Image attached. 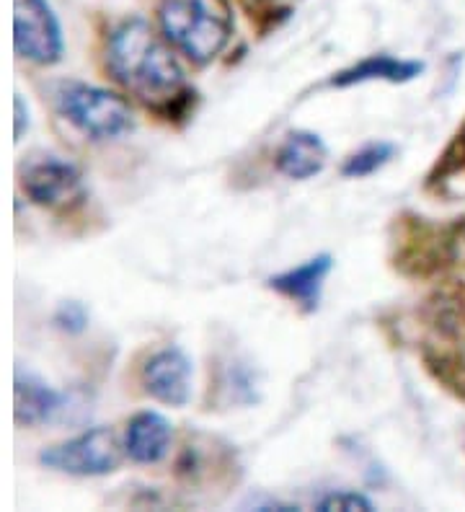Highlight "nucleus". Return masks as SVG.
I'll return each mask as SVG.
<instances>
[{
    "label": "nucleus",
    "mask_w": 465,
    "mask_h": 512,
    "mask_svg": "<svg viewBox=\"0 0 465 512\" xmlns=\"http://www.w3.org/2000/svg\"><path fill=\"white\" fill-rule=\"evenodd\" d=\"M106 68L114 81L158 112L171 114L176 104L192 94L171 42L155 34L153 26L143 19L122 21L109 34Z\"/></svg>",
    "instance_id": "1"
},
{
    "label": "nucleus",
    "mask_w": 465,
    "mask_h": 512,
    "mask_svg": "<svg viewBox=\"0 0 465 512\" xmlns=\"http://www.w3.org/2000/svg\"><path fill=\"white\" fill-rule=\"evenodd\" d=\"M161 32L194 65L212 63L233 37L228 0H161Z\"/></svg>",
    "instance_id": "2"
},
{
    "label": "nucleus",
    "mask_w": 465,
    "mask_h": 512,
    "mask_svg": "<svg viewBox=\"0 0 465 512\" xmlns=\"http://www.w3.org/2000/svg\"><path fill=\"white\" fill-rule=\"evenodd\" d=\"M55 107L91 140H114L135 127V112L122 96L88 83H57Z\"/></svg>",
    "instance_id": "3"
},
{
    "label": "nucleus",
    "mask_w": 465,
    "mask_h": 512,
    "mask_svg": "<svg viewBox=\"0 0 465 512\" xmlns=\"http://www.w3.org/2000/svg\"><path fill=\"white\" fill-rule=\"evenodd\" d=\"M42 466L70 476H106L119 469L122 445L112 427H93L65 443L50 445L39 456Z\"/></svg>",
    "instance_id": "4"
},
{
    "label": "nucleus",
    "mask_w": 465,
    "mask_h": 512,
    "mask_svg": "<svg viewBox=\"0 0 465 512\" xmlns=\"http://www.w3.org/2000/svg\"><path fill=\"white\" fill-rule=\"evenodd\" d=\"M13 50L34 65L60 63L65 44L50 0H13Z\"/></svg>",
    "instance_id": "5"
},
{
    "label": "nucleus",
    "mask_w": 465,
    "mask_h": 512,
    "mask_svg": "<svg viewBox=\"0 0 465 512\" xmlns=\"http://www.w3.org/2000/svg\"><path fill=\"white\" fill-rule=\"evenodd\" d=\"M26 197L39 207H68L83 197V176L78 166L62 158L47 156L26 166L21 176Z\"/></svg>",
    "instance_id": "6"
},
{
    "label": "nucleus",
    "mask_w": 465,
    "mask_h": 512,
    "mask_svg": "<svg viewBox=\"0 0 465 512\" xmlns=\"http://www.w3.org/2000/svg\"><path fill=\"white\" fill-rule=\"evenodd\" d=\"M143 386L155 401L184 406L192 399L194 365L181 347H163L143 365Z\"/></svg>",
    "instance_id": "7"
},
{
    "label": "nucleus",
    "mask_w": 465,
    "mask_h": 512,
    "mask_svg": "<svg viewBox=\"0 0 465 512\" xmlns=\"http://www.w3.org/2000/svg\"><path fill=\"white\" fill-rule=\"evenodd\" d=\"M62 409V396L39 375L16 368L13 378V417L16 425L37 427L50 422Z\"/></svg>",
    "instance_id": "8"
},
{
    "label": "nucleus",
    "mask_w": 465,
    "mask_h": 512,
    "mask_svg": "<svg viewBox=\"0 0 465 512\" xmlns=\"http://www.w3.org/2000/svg\"><path fill=\"white\" fill-rule=\"evenodd\" d=\"M331 269H334V259L329 254L313 256V259L287 269L282 275H274L269 280V288L277 290L279 295H285L292 303H298L303 311L310 313L316 311L318 303H321L323 282L331 275Z\"/></svg>",
    "instance_id": "9"
},
{
    "label": "nucleus",
    "mask_w": 465,
    "mask_h": 512,
    "mask_svg": "<svg viewBox=\"0 0 465 512\" xmlns=\"http://www.w3.org/2000/svg\"><path fill=\"white\" fill-rule=\"evenodd\" d=\"M174 427L163 414L140 412L130 419L124 432V453L135 463H158L168 456Z\"/></svg>",
    "instance_id": "10"
},
{
    "label": "nucleus",
    "mask_w": 465,
    "mask_h": 512,
    "mask_svg": "<svg viewBox=\"0 0 465 512\" xmlns=\"http://www.w3.org/2000/svg\"><path fill=\"white\" fill-rule=\"evenodd\" d=\"M274 161H277L279 174H285L287 179H295V182H305V179L321 174L329 161V148L316 132L295 130L287 135L285 143L279 145Z\"/></svg>",
    "instance_id": "11"
},
{
    "label": "nucleus",
    "mask_w": 465,
    "mask_h": 512,
    "mask_svg": "<svg viewBox=\"0 0 465 512\" xmlns=\"http://www.w3.org/2000/svg\"><path fill=\"white\" fill-rule=\"evenodd\" d=\"M422 70L424 63H419V60H401V57L393 55H370L365 57V60H360V63H354L352 68L339 70L329 83L336 88L357 86V83L370 81L409 83L414 81Z\"/></svg>",
    "instance_id": "12"
},
{
    "label": "nucleus",
    "mask_w": 465,
    "mask_h": 512,
    "mask_svg": "<svg viewBox=\"0 0 465 512\" xmlns=\"http://www.w3.org/2000/svg\"><path fill=\"white\" fill-rule=\"evenodd\" d=\"M396 148L391 143H370L365 145L362 150L352 153V156L344 161L341 166V174L347 176V179H365V176L375 174L385 166V163L391 161Z\"/></svg>",
    "instance_id": "13"
},
{
    "label": "nucleus",
    "mask_w": 465,
    "mask_h": 512,
    "mask_svg": "<svg viewBox=\"0 0 465 512\" xmlns=\"http://www.w3.org/2000/svg\"><path fill=\"white\" fill-rule=\"evenodd\" d=\"M318 510L323 512H331V510H372V502L367 500L365 494L360 492H349V489H344V492H331L326 494L321 502H318Z\"/></svg>",
    "instance_id": "14"
},
{
    "label": "nucleus",
    "mask_w": 465,
    "mask_h": 512,
    "mask_svg": "<svg viewBox=\"0 0 465 512\" xmlns=\"http://www.w3.org/2000/svg\"><path fill=\"white\" fill-rule=\"evenodd\" d=\"M55 324L57 329L68 331V334H81V331L88 326V311L81 306V303H75V300L62 303L55 313Z\"/></svg>",
    "instance_id": "15"
},
{
    "label": "nucleus",
    "mask_w": 465,
    "mask_h": 512,
    "mask_svg": "<svg viewBox=\"0 0 465 512\" xmlns=\"http://www.w3.org/2000/svg\"><path fill=\"white\" fill-rule=\"evenodd\" d=\"M13 109H16V125H13V140L19 143L24 138V132L29 130V107H26L24 96H13Z\"/></svg>",
    "instance_id": "16"
}]
</instances>
